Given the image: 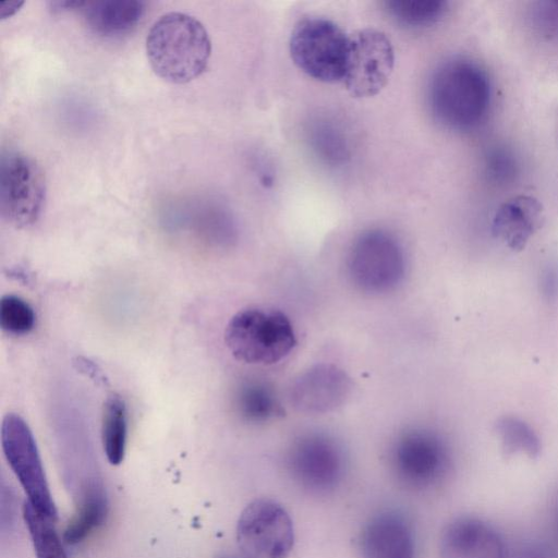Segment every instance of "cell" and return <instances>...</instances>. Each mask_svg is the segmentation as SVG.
Here are the masks:
<instances>
[{"label":"cell","mask_w":558,"mask_h":558,"mask_svg":"<svg viewBox=\"0 0 558 558\" xmlns=\"http://www.w3.org/2000/svg\"><path fill=\"white\" fill-rule=\"evenodd\" d=\"M427 98L440 125L457 132L471 131L488 116L493 99L490 78L476 61L453 57L433 72Z\"/></svg>","instance_id":"obj_1"},{"label":"cell","mask_w":558,"mask_h":558,"mask_svg":"<svg viewBox=\"0 0 558 558\" xmlns=\"http://www.w3.org/2000/svg\"><path fill=\"white\" fill-rule=\"evenodd\" d=\"M146 53L153 71L173 84H185L206 70L211 54L204 25L181 12L161 15L146 37Z\"/></svg>","instance_id":"obj_2"},{"label":"cell","mask_w":558,"mask_h":558,"mask_svg":"<svg viewBox=\"0 0 558 558\" xmlns=\"http://www.w3.org/2000/svg\"><path fill=\"white\" fill-rule=\"evenodd\" d=\"M225 342L239 361L272 365L288 356L296 345L290 318L271 308L248 307L238 312L225 330Z\"/></svg>","instance_id":"obj_3"},{"label":"cell","mask_w":558,"mask_h":558,"mask_svg":"<svg viewBox=\"0 0 558 558\" xmlns=\"http://www.w3.org/2000/svg\"><path fill=\"white\" fill-rule=\"evenodd\" d=\"M388 461L398 484L412 492L437 487L452 465L447 441L438 433L422 427L400 433L390 446Z\"/></svg>","instance_id":"obj_4"},{"label":"cell","mask_w":558,"mask_h":558,"mask_svg":"<svg viewBox=\"0 0 558 558\" xmlns=\"http://www.w3.org/2000/svg\"><path fill=\"white\" fill-rule=\"evenodd\" d=\"M349 50L350 36L335 22L318 16L300 20L289 40L296 68L323 83L343 81Z\"/></svg>","instance_id":"obj_5"},{"label":"cell","mask_w":558,"mask_h":558,"mask_svg":"<svg viewBox=\"0 0 558 558\" xmlns=\"http://www.w3.org/2000/svg\"><path fill=\"white\" fill-rule=\"evenodd\" d=\"M347 269L356 288L368 293L393 290L405 275V255L398 239L384 229H369L352 243Z\"/></svg>","instance_id":"obj_6"},{"label":"cell","mask_w":558,"mask_h":558,"mask_svg":"<svg viewBox=\"0 0 558 558\" xmlns=\"http://www.w3.org/2000/svg\"><path fill=\"white\" fill-rule=\"evenodd\" d=\"M286 465L293 483L314 496L333 493L342 483L347 470L340 444L325 433H307L290 446Z\"/></svg>","instance_id":"obj_7"},{"label":"cell","mask_w":558,"mask_h":558,"mask_svg":"<svg viewBox=\"0 0 558 558\" xmlns=\"http://www.w3.org/2000/svg\"><path fill=\"white\" fill-rule=\"evenodd\" d=\"M46 201L45 174L35 159L19 150L0 157V213L15 228L34 225Z\"/></svg>","instance_id":"obj_8"},{"label":"cell","mask_w":558,"mask_h":558,"mask_svg":"<svg viewBox=\"0 0 558 558\" xmlns=\"http://www.w3.org/2000/svg\"><path fill=\"white\" fill-rule=\"evenodd\" d=\"M1 447L4 458L27 496V502L39 512L57 519L41 458L27 423L8 413L1 423Z\"/></svg>","instance_id":"obj_9"},{"label":"cell","mask_w":558,"mask_h":558,"mask_svg":"<svg viewBox=\"0 0 558 558\" xmlns=\"http://www.w3.org/2000/svg\"><path fill=\"white\" fill-rule=\"evenodd\" d=\"M236 542L245 558H286L294 545L292 519L279 502L255 499L239 517Z\"/></svg>","instance_id":"obj_10"},{"label":"cell","mask_w":558,"mask_h":558,"mask_svg":"<svg viewBox=\"0 0 558 558\" xmlns=\"http://www.w3.org/2000/svg\"><path fill=\"white\" fill-rule=\"evenodd\" d=\"M395 66L389 37L376 28H364L350 36V50L342 83L357 98L377 95L388 84Z\"/></svg>","instance_id":"obj_11"},{"label":"cell","mask_w":558,"mask_h":558,"mask_svg":"<svg viewBox=\"0 0 558 558\" xmlns=\"http://www.w3.org/2000/svg\"><path fill=\"white\" fill-rule=\"evenodd\" d=\"M351 389L352 380L342 368L320 363L294 378L289 388V401L299 412L323 414L343 404Z\"/></svg>","instance_id":"obj_12"},{"label":"cell","mask_w":558,"mask_h":558,"mask_svg":"<svg viewBox=\"0 0 558 558\" xmlns=\"http://www.w3.org/2000/svg\"><path fill=\"white\" fill-rule=\"evenodd\" d=\"M439 558H506L505 543L485 520L460 515L449 521L439 537Z\"/></svg>","instance_id":"obj_13"},{"label":"cell","mask_w":558,"mask_h":558,"mask_svg":"<svg viewBox=\"0 0 558 558\" xmlns=\"http://www.w3.org/2000/svg\"><path fill=\"white\" fill-rule=\"evenodd\" d=\"M359 550L361 558H415L413 527L403 514L381 511L362 527Z\"/></svg>","instance_id":"obj_14"},{"label":"cell","mask_w":558,"mask_h":558,"mask_svg":"<svg viewBox=\"0 0 558 558\" xmlns=\"http://www.w3.org/2000/svg\"><path fill=\"white\" fill-rule=\"evenodd\" d=\"M542 219L541 203L533 196L518 195L497 208L492 232L509 248L520 251L539 228Z\"/></svg>","instance_id":"obj_15"},{"label":"cell","mask_w":558,"mask_h":558,"mask_svg":"<svg viewBox=\"0 0 558 558\" xmlns=\"http://www.w3.org/2000/svg\"><path fill=\"white\" fill-rule=\"evenodd\" d=\"M78 11L88 27L102 37L131 33L145 13V2L137 0L82 1Z\"/></svg>","instance_id":"obj_16"},{"label":"cell","mask_w":558,"mask_h":558,"mask_svg":"<svg viewBox=\"0 0 558 558\" xmlns=\"http://www.w3.org/2000/svg\"><path fill=\"white\" fill-rule=\"evenodd\" d=\"M233 407L241 420L252 424L266 423L283 412L274 388L258 379H247L238 386Z\"/></svg>","instance_id":"obj_17"},{"label":"cell","mask_w":558,"mask_h":558,"mask_svg":"<svg viewBox=\"0 0 558 558\" xmlns=\"http://www.w3.org/2000/svg\"><path fill=\"white\" fill-rule=\"evenodd\" d=\"M80 497L76 511L63 533L64 542L72 545L88 537L104 523L108 512L107 498L99 484L87 487Z\"/></svg>","instance_id":"obj_18"},{"label":"cell","mask_w":558,"mask_h":558,"mask_svg":"<svg viewBox=\"0 0 558 558\" xmlns=\"http://www.w3.org/2000/svg\"><path fill=\"white\" fill-rule=\"evenodd\" d=\"M126 438V405L119 395L112 393L106 399L101 412V444L110 464L118 465L123 461Z\"/></svg>","instance_id":"obj_19"},{"label":"cell","mask_w":558,"mask_h":558,"mask_svg":"<svg viewBox=\"0 0 558 558\" xmlns=\"http://www.w3.org/2000/svg\"><path fill=\"white\" fill-rule=\"evenodd\" d=\"M23 518L36 558H69L52 519L25 501Z\"/></svg>","instance_id":"obj_20"},{"label":"cell","mask_w":558,"mask_h":558,"mask_svg":"<svg viewBox=\"0 0 558 558\" xmlns=\"http://www.w3.org/2000/svg\"><path fill=\"white\" fill-rule=\"evenodd\" d=\"M383 4L397 23L411 28L432 26L448 11L442 0H388Z\"/></svg>","instance_id":"obj_21"},{"label":"cell","mask_w":558,"mask_h":558,"mask_svg":"<svg viewBox=\"0 0 558 558\" xmlns=\"http://www.w3.org/2000/svg\"><path fill=\"white\" fill-rule=\"evenodd\" d=\"M496 432L507 457L518 453L525 454L531 459L538 457L541 441L525 422L513 416H506L497 422Z\"/></svg>","instance_id":"obj_22"},{"label":"cell","mask_w":558,"mask_h":558,"mask_svg":"<svg viewBox=\"0 0 558 558\" xmlns=\"http://www.w3.org/2000/svg\"><path fill=\"white\" fill-rule=\"evenodd\" d=\"M36 315L33 307L22 298L7 294L0 301V326L3 331L21 336L35 327Z\"/></svg>","instance_id":"obj_23"},{"label":"cell","mask_w":558,"mask_h":558,"mask_svg":"<svg viewBox=\"0 0 558 558\" xmlns=\"http://www.w3.org/2000/svg\"><path fill=\"white\" fill-rule=\"evenodd\" d=\"M483 168L486 179L498 185L513 181L519 172L515 155L502 144H493L485 149Z\"/></svg>","instance_id":"obj_24"},{"label":"cell","mask_w":558,"mask_h":558,"mask_svg":"<svg viewBox=\"0 0 558 558\" xmlns=\"http://www.w3.org/2000/svg\"><path fill=\"white\" fill-rule=\"evenodd\" d=\"M529 24L543 38L558 37V1L533 2L527 12Z\"/></svg>","instance_id":"obj_25"},{"label":"cell","mask_w":558,"mask_h":558,"mask_svg":"<svg viewBox=\"0 0 558 558\" xmlns=\"http://www.w3.org/2000/svg\"><path fill=\"white\" fill-rule=\"evenodd\" d=\"M506 558H558V550L543 541H525Z\"/></svg>","instance_id":"obj_26"},{"label":"cell","mask_w":558,"mask_h":558,"mask_svg":"<svg viewBox=\"0 0 558 558\" xmlns=\"http://www.w3.org/2000/svg\"><path fill=\"white\" fill-rule=\"evenodd\" d=\"M75 363L77 364V368L81 369V372L88 375L89 377L97 379L98 381L105 380L100 371H98L97 367L88 360L78 359L77 362Z\"/></svg>","instance_id":"obj_27"},{"label":"cell","mask_w":558,"mask_h":558,"mask_svg":"<svg viewBox=\"0 0 558 558\" xmlns=\"http://www.w3.org/2000/svg\"><path fill=\"white\" fill-rule=\"evenodd\" d=\"M553 526H554L555 536L558 541V497L556 499V502L554 505V510H553Z\"/></svg>","instance_id":"obj_28"}]
</instances>
